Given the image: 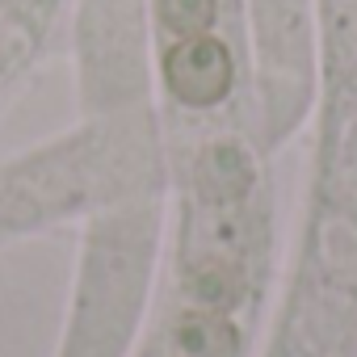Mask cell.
Listing matches in <instances>:
<instances>
[{
    "instance_id": "cell-1",
    "label": "cell",
    "mask_w": 357,
    "mask_h": 357,
    "mask_svg": "<svg viewBox=\"0 0 357 357\" xmlns=\"http://www.w3.org/2000/svg\"><path fill=\"white\" fill-rule=\"evenodd\" d=\"M164 80L176 101L215 105L231 89V55L219 38H206V34L181 38L164 55Z\"/></svg>"
},
{
    "instance_id": "cell-2",
    "label": "cell",
    "mask_w": 357,
    "mask_h": 357,
    "mask_svg": "<svg viewBox=\"0 0 357 357\" xmlns=\"http://www.w3.org/2000/svg\"><path fill=\"white\" fill-rule=\"evenodd\" d=\"M160 9H164V26L185 38L202 34L215 22V0H160Z\"/></svg>"
}]
</instances>
